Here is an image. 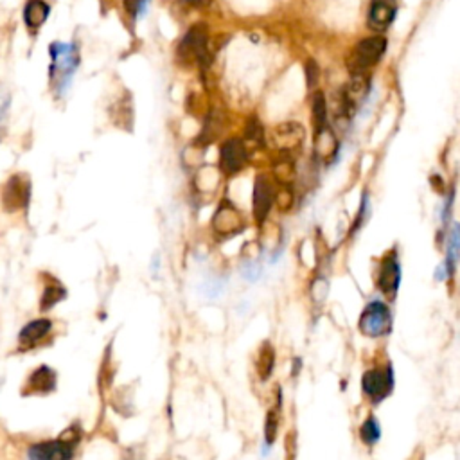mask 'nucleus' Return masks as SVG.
I'll use <instances>...</instances> for the list:
<instances>
[{"instance_id":"nucleus-1","label":"nucleus","mask_w":460,"mask_h":460,"mask_svg":"<svg viewBox=\"0 0 460 460\" xmlns=\"http://www.w3.org/2000/svg\"><path fill=\"white\" fill-rule=\"evenodd\" d=\"M50 55V67L49 78L56 83V90L62 96L71 85L72 76L78 71L81 63L80 49L76 43H62L55 42L49 47Z\"/></svg>"},{"instance_id":"nucleus-2","label":"nucleus","mask_w":460,"mask_h":460,"mask_svg":"<svg viewBox=\"0 0 460 460\" xmlns=\"http://www.w3.org/2000/svg\"><path fill=\"white\" fill-rule=\"evenodd\" d=\"M394 387H396V376L390 361L383 365H373L361 374V394L373 406L381 405L385 399H389L394 392Z\"/></svg>"},{"instance_id":"nucleus-3","label":"nucleus","mask_w":460,"mask_h":460,"mask_svg":"<svg viewBox=\"0 0 460 460\" xmlns=\"http://www.w3.org/2000/svg\"><path fill=\"white\" fill-rule=\"evenodd\" d=\"M358 331L367 338L380 340L392 333V311L383 301L368 302L358 318Z\"/></svg>"},{"instance_id":"nucleus-4","label":"nucleus","mask_w":460,"mask_h":460,"mask_svg":"<svg viewBox=\"0 0 460 460\" xmlns=\"http://www.w3.org/2000/svg\"><path fill=\"white\" fill-rule=\"evenodd\" d=\"M387 49V40L383 36H371L361 40L352 49L349 56V71L351 74H365L367 69L376 65Z\"/></svg>"},{"instance_id":"nucleus-5","label":"nucleus","mask_w":460,"mask_h":460,"mask_svg":"<svg viewBox=\"0 0 460 460\" xmlns=\"http://www.w3.org/2000/svg\"><path fill=\"white\" fill-rule=\"evenodd\" d=\"M248 153L241 138H227L220 148V169L225 176H234L247 166Z\"/></svg>"},{"instance_id":"nucleus-6","label":"nucleus","mask_w":460,"mask_h":460,"mask_svg":"<svg viewBox=\"0 0 460 460\" xmlns=\"http://www.w3.org/2000/svg\"><path fill=\"white\" fill-rule=\"evenodd\" d=\"M178 56L184 63L198 62L206 65L209 50H207V34L203 27H193L187 31V34L178 45Z\"/></svg>"},{"instance_id":"nucleus-7","label":"nucleus","mask_w":460,"mask_h":460,"mask_svg":"<svg viewBox=\"0 0 460 460\" xmlns=\"http://www.w3.org/2000/svg\"><path fill=\"white\" fill-rule=\"evenodd\" d=\"M306 131L299 122H282L272 131V144L275 146V150H279L280 153H293V151H299L304 144Z\"/></svg>"},{"instance_id":"nucleus-8","label":"nucleus","mask_w":460,"mask_h":460,"mask_svg":"<svg viewBox=\"0 0 460 460\" xmlns=\"http://www.w3.org/2000/svg\"><path fill=\"white\" fill-rule=\"evenodd\" d=\"M213 229L214 232L222 238H229V236L238 234L243 229V220L239 210L236 209L229 200H223L218 206L216 213L213 216Z\"/></svg>"},{"instance_id":"nucleus-9","label":"nucleus","mask_w":460,"mask_h":460,"mask_svg":"<svg viewBox=\"0 0 460 460\" xmlns=\"http://www.w3.org/2000/svg\"><path fill=\"white\" fill-rule=\"evenodd\" d=\"M399 285H401V266H399L398 255L389 254L383 259L378 273V288L385 297L394 299L398 295Z\"/></svg>"},{"instance_id":"nucleus-10","label":"nucleus","mask_w":460,"mask_h":460,"mask_svg":"<svg viewBox=\"0 0 460 460\" xmlns=\"http://www.w3.org/2000/svg\"><path fill=\"white\" fill-rule=\"evenodd\" d=\"M31 196V182L25 176L17 175L4 185L2 191V203L6 210H18L27 206Z\"/></svg>"},{"instance_id":"nucleus-11","label":"nucleus","mask_w":460,"mask_h":460,"mask_svg":"<svg viewBox=\"0 0 460 460\" xmlns=\"http://www.w3.org/2000/svg\"><path fill=\"white\" fill-rule=\"evenodd\" d=\"M273 203V191L270 182L264 176H257V180L254 184V194H252V209H254L255 222L264 223L268 218V214L272 210Z\"/></svg>"},{"instance_id":"nucleus-12","label":"nucleus","mask_w":460,"mask_h":460,"mask_svg":"<svg viewBox=\"0 0 460 460\" xmlns=\"http://www.w3.org/2000/svg\"><path fill=\"white\" fill-rule=\"evenodd\" d=\"M396 0H373L371 13H368V27L378 33L387 31L396 17Z\"/></svg>"},{"instance_id":"nucleus-13","label":"nucleus","mask_w":460,"mask_h":460,"mask_svg":"<svg viewBox=\"0 0 460 460\" xmlns=\"http://www.w3.org/2000/svg\"><path fill=\"white\" fill-rule=\"evenodd\" d=\"M31 460H71L72 448L67 443L56 440V443L36 444L29 450Z\"/></svg>"},{"instance_id":"nucleus-14","label":"nucleus","mask_w":460,"mask_h":460,"mask_svg":"<svg viewBox=\"0 0 460 460\" xmlns=\"http://www.w3.org/2000/svg\"><path fill=\"white\" fill-rule=\"evenodd\" d=\"M50 15V6L45 0H29L24 8V22L27 29L38 31L47 22Z\"/></svg>"},{"instance_id":"nucleus-15","label":"nucleus","mask_w":460,"mask_h":460,"mask_svg":"<svg viewBox=\"0 0 460 460\" xmlns=\"http://www.w3.org/2000/svg\"><path fill=\"white\" fill-rule=\"evenodd\" d=\"M338 151V141L335 138L329 128H324L322 131L315 134V155L320 160L329 162Z\"/></svg>"},{"instance_id":"nucleus-16","label":"nucleus","mask_w":460,"mask_h":460,"mask_svg":"<svg viewBox=\"0 0 460 460\" xmlns=\"http://www.w3.org/2000/svg\"><path fill=\"white\" fill-rule=\"evenodd\" d=\"M50 327H52V324H50L49 320H45V318L27 324V326L20 331V336H18L20 345L22 347H33L34 343L40 342V340L49 333Z\"/></svg>"},{"instance_id":"nucleus-17","label":"nucleus","mask_w":460,"mask_h":460,"mask_svg":"<svg viewBox=\"0 0 460 460\" xmlns=\"http://www.w3.org/2000/svg\"><path fill=\"white\" fill-rule=\"evenodd\" d=\"M358 437H360V440L364 443V446H367V448H374V446L380 443L381 424L376 419V415L371 414L364 419V423H361L360 428H358Z\"/></svg>"},{"instance_id":"nucleus-18","label":"nucleus","mask_w":460,"mask_h":460,"mask_svg":"<svg viewBox=\"0 0 460 460\" xmlns=\"http://www.w3.org/2000/svg\"><path fill=\"white\" fill-rule=\"evenodd\" d=\"M275 365V351L270 343H263V347L259 351V358H257V371H259L261 380H268Z\"/></svg>"},{"instance_id":"nucleus-19","label":"nucleus","mask_w":460,"mask_h":460,"mask_svg":"<svg viewBox=\"0 0 460 460\" xmlns=\"http://www.w3.org/2000/svg\"><path fill=\"white\" fill-rule=\"evenodd\" d=\"M313 124L315 134L327 128V103L324 94L317 92L313 97Z\"/></svg>"},{"instance_id":"nucleus-20","label":"nucleus","mask_w":460,"mask_h":460,"mask_svg":"<svg viewBox=\"0 0 460 460\" xmlns=\"http://www.w3.org/2000/svg\"><path fill=\"white\" fill-rule=\"evenodd\" d=\"M29 383L34 387V389L52 390V387H55V373H52L50 368L42 367L40 371H36V373L31 376Z\"/></svg>"},{"instance_id":"nucleus-21","label":"nucleus","mask_w":460,"mask_h":460,"mask_svg":"<svg viewBox=\"0 0 460 460\" xmlns=\"http://www.w3.org/2000/svg\"><path fill=\"white\" fill-rule=\"evenodd\" d=\"M279 412L270 410L266 415V423H264V443L266 446H272L277 439V430H279Z\"/></svg>"},{"instance_id":"nucleus-22","label":"nucleus","mask_w":460,"mask_h":460,"mask_svg":"<svg viewBox=\"0 0 460 460\" xmlns=\"http://www.w3.org/2000/svg\"><path fill=\"white\" fill-rule=\"evenodd\" d=\"M63 297H65V289H63L62 286L59 285L47 286L45 292H43V297H42V310L43 311L50 310V308L58 304Z\"/></svg>"},{"instance_id":"nucleus-23","label":"nucleus","mask_w":460,"mask_h":460,"mask_svg":"<svg viewBox=\"0 0 460 460\" xmlns=\"http://www.w3.org/2000/svg\"><path fill=\"white\" fill-rule=\"evenodd\" d=\"M9 105H11V96L8 90H0V141H2V131H4V121L8 117Z\"/></svg>"},{"instance_id":"nucleus-24","label":"nucleus","mask_w":460,"mask_h":460,"mask_svg":"<svg viewBox=\"0 0 460 460\" xmlns=\"http://www.w3.org/2000/svg\"><path fill=\"white\" fill-rule=\"evenodd\" d=\"M245 135H247V138L254 141V143H263L264 141L263 126L259 124V121H255V119H252V121L248 122L247 130H245Z\"/></svg>"},{"instance_id":"nucleus-25","label":"nucleus","mask_w":460,"mask_h":460,"mask_svg":"<svg viewBox=\"0 0 460 460\" xmlns=\"http://www.w3.org/2000/svg\"><path fill=\"white\" fill-rule=\"evenodd\" d=\"M277 203H279V207L282 210L289 209L293 203V194L289 189H282V191H279V194H277Z\"/></svg>"},{"instance_id":"nucleus-26","label":"nucleus","mask_w":460,"mask_h":460,"mask_svg":"<svg viewBox=\"0 0 460 460\" xmlns=\"http://www.w3.org/2000/svg\"><path fill=\"white\" fill-rule=\"evenodd\" d=\"M306 78H308V87H313L318 81V67L315 62H308L306 65Z\"/></svg>"},{"instance_id":"nucleus-27","label":"nucleus","mask_w":460,"mask_h":460,"mask_svg":"<svg viewBox=\"0 0 460 460\" xmlns=\"http://www.w3.org/2000/svg\"><path fill=\"white\" fill-rule=\"evenodd\" d=\"M148 4H150V0H138V8H141V15H143V13L146 11Z\"/></svg>"},{"instance_id":"nucleus-28","label":"nucleus","mask_w":460,"mask_h":460,"mask_svg":"<svg viewBox=\"0 0 460 460\" xmlns=\"http://www.w3.org/2000/svg\"><path fill=\"white\" fill-rule=\"evenodd\" d=\"M187 4H193V6H198L201 2V0H185Z\"/></svg>"}]
</instances>
